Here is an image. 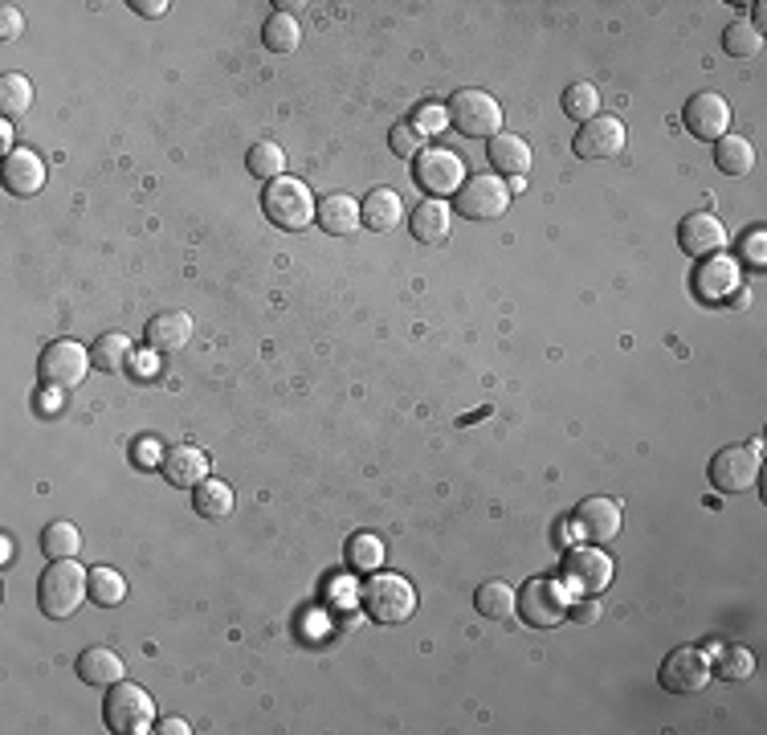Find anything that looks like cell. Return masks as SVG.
<instances>
[{
	"instance_id": "3957f363",
	"label": "cell",
	"mask_w": 767,
	"mask_h": 735,
	"mask_svg": "<svg viewBox=\"0 0 767 735\" xmlns=\"http://www.w3.org/2000/svg\"><path fill=\"white\" fill-rule=\"evenodd\" d=\"M261 208H266V217H270L278 229H290V233H299L306 225L315 221V213H319V201L311 196L303 180L294 177H278L266 184L261 192Z\"/></svg>"
},
{
	"instance_id": "d590c367",
	"label": "cell",
	"mask_w": 767,
	"mask_h": 735,
	"mask_svg": "<svg viewBox=\"0 0 767 735\" xmlns=\"http://www.w3.org/2000/svg\"><path fill=\"white\" fill-rule=\"evenodd\" d=\"M759 46H764V33H759V25L743 21V16L722 29V49H727L731 58H752V53H759Z\"/></svg>"
},
{
	"instance_id": "9a60e30c",
	"label": "cell",
	"mask_w": 767,
	"mask_h": 735,
	"mask_svg": "<svg viewBox=\"0 0 767 735\" xmlns=\"http://www.w3.org/2000/svg\"><path fill=\"white\" fill-rule=\"evenodd\" d=\"M624 140H629V131L617 115H596L575 131V156L580 160H612V156H621Z\"/></svg>"
},
{
	"instance_id": "ee69618b",
	"label": "cell",
	"mask_w": 767,
	"mask_h": 735,
	"mask_svg": "<svg viewBox=\"0 0 767 735\" xmlns=\"http://www.w3.org/2000/svg\"><path fill=\"white\" fill-rule=\"evenodd\" d=\"M135 462H144V466H160V462H163L160 442H139V446H135Z\"/></svg>"
},
{
	"instance_id": "ac0fdd59",
	"label": "cell",
	"mask_w": 767,
	"mask_h": 735,
	"mask_svg": "<svg viewBox=\"0 0 767 735\" xmlns=\"http://www.w3.org/2000/svg\"><path fill=\"white\" fill-rule=\"evenodd\" d=\"M4 189L13 192V196H37V192L46 189V160L33 152V147H16L4 156Z\"/></svg>"
},
{
	"instance_id": "f6af8a7d",
	"label": "cell",
	"mask_w": 767,
	"mask_h": 735,
	"mask_svg": "<svg viewBox=\"0 0 767 735\" xmlns=\"http://www.w3.org/2000/svg\"><path fill=\"white\" fill-rule=\"evenodd\" d=\"M131 9L139 16H163L168 13V0H131Z\"/></svg>"
},
{
	"instance_id": "30bf717a",
	"label": "cell",
	"mask_w": 767,
	"mask_h": 735,
	"mask_svg": "<svg viewBox=\"0 0 767 735\" xmlns=\"http://www.w3.org/2000/svg\"><path fill=\"white\" fill-rule=\"evenodd\" d=\"M413 177L429 196L446 201V196H458V189L465 184V164L449 147H425L413 160Z\"/></svg>"
},
{
	"instance_id": "d4e9b609",
	"label": "cell",
	"mask_w": 767,
	"mask_h": 735,
	"mask_svg": "<svg viewBox=\"0 0 767 735\" xmlns=\"http://www.w3.org/2000/svg\"><path fill=\"white\" fill-rule=\"evenodd\" d=\"M90 360H95L98 372H107V376H114V372H123V368L135 364V348H131V336H123V332H107V336L95 339V348H90Z\"/></svg>"
},
{
	"instance_id": "1f68e13d",
	"label": "cell",
	"mask_w": 767,
	"mask_h": 735,
	"mask_svg": "<svg viewBox=\"0 0 767 735\" xmlns=\"http://www.w3.org/2000/svg\"><path fill=\"white\" fill-rule=\"evenodd\" d=\"M41 552L49 559H74L82 552V531L65 519H53L46 531H41Z\"/></svg>"
},
{
	"instance_id": "ab89813d",
	"label": "cell",
	"mask_w": 767,
	"mask_h": 735,
	"mask_svg": "<svg viewBox=\"0 0 767 735\" xmlns=\"http://www.w3.org/2000/svg\"><path fill=\"white\" fill-rule=\"evenodd\" d=\"M413 123L421 135H441V131L449 128V111L446 103H425V107H416Z\"/></svg>"
},
{
	"instance_id": "d6a6232c",
	"label": "cell",
	"mask_w": 767,
	"mask_h": 735,
	"mask_svg": "<svg viewBox=\"0 0 767 735\" xmlns=\"http://www.w3.org/2000/svg\"><path fill=\"white\" fill-rule=\"evenodd\" d=\"M560 107H563L568 119H575V123H588V119L600 115V91H596L592 82H572V86L563 91Z\"/></svg>"
},
{
	"instance_id": "7402d4cb",
	"label": "cell",
	"mask_w": 767,
	"mask_h": 735,
	"mask_svg": "<svg viewBox=\"0 0 767 735\" xmlns=\"http://www.w3.org/2000/svg\"><path fill=\"white\" fill-rule=\"evenodd\" d=\"M192 339V315L188 311H160L147 323V348L151 352H180Z\"/></svg>"
},
{
	"instance_id": "7c38bea8",
	"label": "cell",
	"mask_w": 767,
	"mask_h": 735,
	"mask_svg": "<svg viewBox=\"0 0 767 735\" xmlns=\"http://www.w3.org/2000/svg\"><path fill=\"white\" fill-rule=\"evenodd\" d=\"M90 368H95L90 352H86L82 344H74V339H53V344H46L41 360H37L41 381L58 384V388H74V384H82Z\"/></svg>"
},
{
	"instance_id": "8d00e7d4",
	"label": "cell",
	"mask_w": 767,
	"mask_h": 735,
	"mask_svg": "<svg viewBox=\"0 0 767 735\" xmlns=\"http://www.w3.org/2000/svg\"><path fill=\"white\" fill-rule=\"evenodd\" d=\"M33 107V82L25 74H4L0 79V115L4 119H16Z\"/></svg>"
},
{
	"instance_id": "4316f807",
	"label": "cell",
	"mask_w": 767,
	"mask_h": 735,
	"mask_svg": "<svg viewBox=\"0 0 767 735\" xmlns=\"http://www.w3.org/2000/svg\"><path fill=\"white\" fill-rule=\"evenodd\" d=\"M715 168H719L722 177H747L755 168L752 140H743V135H722V140H715Z\"/></svg>"
},
{
	"instance_id": "7a4b0ae2",
	"label": "cell",
	"mask_w": 767,
	"mask_h": 735,
	"mask_svg": "<svg viewBox=\"0 0 767 735\" xmlns=\"http://www.w3.org/2000/svg\"><path fill=\"white\" fill-rule=\"evenodd\" d=\"M360 601L372 622L380 625H404L416 613V589L397 573H372L368 585L360 589Z\"/></svg>"
},
{
	"instance_id": "c3c4849f",
	"label": "cell",
	"mask_w": 767,
	"mask_h": 735,
	"mask_svg": "<svg viewBox=\"0 0 767 735\" xmlns=\"http://www.w3.org/2000/svg\"><path fill=\"white\" fill-rule=\"evenodd\" d=\"M0 147H4V152L13 147V123H9V119H4V128H0Z\"/></svg>"
},
{
	"instance_id": "bcb514c9",
	"label": "cell",
	"mask_w": 767,
	"mask_h": 735,
	"mask_svg": "<svg viewBox=\"0 0 767 735\" xmlns=\"http://www.w3.org/2000/svg\"><path fill=\"white\" fill-rule=\"evenodd\" d=\"M41 413H53V409H62V388H58V384H49V393H41Z\"/></svg>"
},
{
	"instance_id": "cb8c5ba5",
	"label": "cell",
	"mask_w": 767,
	"mask_h": 735,
	"mask_svg": "<svg viewBox=\"0 0 767 735\" xmlns=\"http://www.w3.org/2000/svg\"><path fill=\"white\" fill-rule=\"evenodd\" d=\"M400 192L397 189H372L364 201H360V221L368 225L372 233H392L400 225Z\"/></svg>"
},
{
	"instance_id": "5bb4252c",
	"label": "cell",
	"mask_w": 767,
	"mask_h": 735,
	"mask_svg": "<svg viewBox=\"0 0 767 735\" xmlns=\"http://www.w3.org/2000/svg\"><path fill=\"white\" fill-rule=\"evenodd\" d=\"M572 523L580 540H588V544H596V547L612 544V540L621 535V503L608 495H592L575 507Z\"/></svg>"
},
{
	"instance_id": "4dcf8cb0",
	"label": "cell",
	"mask_w": 767,
	"mask_h": 735,
	"mask_svg": "<svg viewBox=\"0 0 767 735\" xmlns=\"http://www.w3.org/2000/svg\"><path fill=\"white\" fill-rule=\"evenodd\" d=\"M299 37H303V29H299V16L294 13H270L266 25H261V41H266V49H273V53H294V49H299Z\"/></svg>"
},
{
	"instance_id": "9c48e42d",
	"label": "cell",
	"mask_w": 767,
	"mask_h": 735,
	"mask_svg": "<svg viewBox=\"0 0 767 735\" xmlns=\"http://www.w3.org/2000/svg\"><path fill=\"white\" fill-rule=\"evenodd\" d=\"M706 474H710V486L719 491V495H743V491H752L755 482H759V446H727L719 449L710 466H706Z\"/></svg>"
},
{
	"instance_id": "8fae6325",
	"label": "cell",
	"mask_w": 767,
	"mask_h": 735,
	"mask_svg": "<svg viewBox=\"0 0 767 735\" xmlns=\"http://www.w3.org/2000/svg\"><path fill=\"white\" fill-rule=\"evenodd\" d=\"M694 290L706 303H731V306H747V290H743V274H739L735 257L710 254L706 266L694 274Z\"/></svg>"
},
{
	"instance_id": "b9f144b4",
	"label": "cell",
	"mask_w": 767,
	"mask_h": 735,
	"mask_svg": "<svg viewBox=\"0 0 767 735\" xmlns=\"http://www.w3.org/2000/svg\"><path fill=\"white\" fill-rule=\"evenodd\" d=\"M21 33H25L21 9H16V4H4V9H0V41H16Z\"/></svg>"
},
{
	"instance_id": "44dd1931",
	"label": "cell",
	"mask_w": 767,
	"mask_h": 735,
	"mask_svg": "<svg viewBox=\"0 0 767 735\" xmlns=\"http://www.w3.org/2000/svg\"><path fill=\"white\" fill-rule=\"evenodd\" d=\"M78 674L86 687L111 690L114 683L127 678V662L114 654V650H107V646H90V650H82V658H78Z\"/></svg>"
},
{
	"instance_id": "f546056e",
	"label": "cell",
	"mask_w": 767,
	"mask_h": 735,
	"mask_svg": "<svg viewBox=\"0 0 767 735\" xmlns=\"http://www.w3.org/2000/svg\"><path fill=\"white\" fill-rule=\"evenodd\" d=\"M348 564H352V573H380L384 568V540L376 531H360L348 540Z\"/></svg>"
},
{
	"instance_id": "e0dca14e",
	"label": "cell",
	"mask_w": 767,
	"mask_h": 735,
	"mask_svg": "<svg viewBox=\"0 0 767 735\" xmlns=\"http://www.w3.org/2000/svg\"><path fill=\"white\" fill-rule=\"evenodd\" d=\"M682 123H686V131L694 140L710 144V140H722L727 128H731V107H727L722 95L703 91V95H694L686 107H682Z\"/></svg>"
},
{
	"instance_id": "f907efd6",
	"label": "cell",
	"mask_w": 767,
	"mask_h": 735,
	"mask_svg": "<svg viewBox=\"0 0 767 735\" xmlns=\"http://www.w3.org/2000/svg\"><path fill=\"white\" fill-rule=\"evenodd\" d=\"M135 368H139V376H151V360H147V356H139V360H135Z\"/></svg>"
},
{
	"instance_id": "484cf974",
	"label": "cell",
	"mask_w": 767,
	"mask_h": 735,
	"mask_svg": "<svg viewBox=\"0 0 767 735\" xmlns=\"http://www.w3.org/2000/svg\"><path fill=\"white\" fill-rule=\"evenodd\" d=\"M413 238L425 241V245H441V241L449 238V205L446 201H437V196H429V201H421L413 213Z\"/></svg>"
},
{
	"instance_id": "4fadbf2b",
	"label": "cell",
	"mask_w": 767,
	"mask_h": 735,
	"mask_svg": "<svg viewBox=\"0 0 767 735\" xmlns=\"http://www.w3.org/2000/svg\"><path fill=\"white\" fill-rule=\"evenodd\" d=\"M563 585L568 592H580V597H596L612 585V556H605L600 547H575L563 559Z\"/></svg>"
},
{
	"instance_id": "277c9868",
	"label": "cell",
	"mask_w": 767,
	"mask_h": 735,
	"mask_svg": "<svg viewBox=\"0 0 767 735\" xmlns=\"http://www.w3.org/2000/svg\"><path fill=\"white\" fill-rule=\"evenodd\" d=\"M102 720L114 735H147L156 727V699L135 683H114L107 703H102Z\"/></svg>"
},
{
	"instance_id": "83f0119b",
	"label": "cell",
	"mask_w": 767,
	"mask_h": 735,
	"mask_svg": "<svg viewBox=\"0 0 767 735\" xmlns=\"http://www.w3.org/2000/svg\"><path fill=\"white\" fill-rule=\"evenodd\" d=\"M474 605H478L482 617H490V622H511L514 613H519V592L507 585V580H486L474 597Z\"/></svg>"
},
{
	"instance_id": "8992f818",
	"label": "cell",
	"mask_w": 767,
	"mask_h": 735,
	"mask_svg": "<svg viewBox=\"0 0 767 735\" xmlns=\"http://www.w3.org/2000/svg\"><path fill=\"white\" fill-rule=\"evenodd\" d=\"M568 609H572V597L551 576H531L527 585L519 589V617L531 629H556L568 617Z\"/></svg>"
},
{
	"instance_id": "681fc988",
	"label": "cell",
	"mask_w": 767,
	"mask_h": 735,
	"mask_svg": "<svg viewBox=\"0 0 767 735\" xmlns=\"http://www.w3.org/2000/svg\"><path fill=\"white\" fill-rule=\"evenodd\" d=\"M0 559H4V564H9V559H13V540H9V535H4V540H0Z\"/></svg>"
},
{
	"instance_id": "f1b7e54d",
	"label": "cell",
	"mask_w": 767,
	"mask_h": 735,
	"mask_svg": "<svg viewBox=\"0 0 767 735\" xmlns=\"http://www.w3.org/2000/svg\"><path fill=\"white\" fill-rule=\"evenodd\" d=\"M192 507H196L200 519H224L233 511V486L221 479H205L192 491Z\"/></svg>"
},
{
	"instance_id": "6da1fadb",
	"label": "cell",
	"mask_w": 767,
	"mask_h": 735,
	"mask_svg": "<svg viewBox=\"0 0 767 735\" xmlns=\"http://www.w3.org/2000/svg\"><path fill=\"white\" fill-rule=\"evenodd\" d=\"M90 597V573L74 564V559H49V568L37 580V605L46 617L65 622L82 609V601Z\"/></svg>"
},
{
	"instance_id": "d6986e66",
	"label": "cell",
	"mask_w": 767,
	"mask_h": 735,
	"mask_svg": "<svg viewBox=\"0 0 767 735\" xmlns=\"http://www.w3.org/2000/svg\"><path fill=\"white\" fill-rule=\"evenodd\" d=\"M160 470L172 486H180V491H196V486L208 479V454L196 446H172L168 454H163Z\"/></svg>"
},
{
	"instance_id": "603a6c76",
	"label": "cell",
	"mask_w": 767,
	"mask_h": 735,
	"mask_svg": "<svg viewBox=\"0 0 767 735\" xmlns=\"http://www.w3.org/2000/svg\"><path fill=\"white\" fill-rule=\"evenodd\" d=\"M486 156H490V168L495 172H507V177H527L531 172V144L523 135H495L490 144H486Z\"/></svg>"
},
{
	"instance_id": "836d02e7",
	"label": "cell",
	"mask_w": 767,
	"mask_h": 735,
	"mask_svg": "<svg viewBox=\"0 0 767 735\" xmlns=\"http://www.w3.org/2000/svg\"><path fill=\"white\" fill-rule=\"evenodd\" d=\"M90 601L102 609H114L127 601V580L123 573H114V568H90Z\"/></svg>"
},
{
	"instance_id": "f35d334b",
	"label": "cell",
	"mask_w": 767,
	"mask_h": 735,
	"mask_svg": "<svg viewBox=\"0 0 767 735\" xmlns=\"http://www.w3.org/2000/svg\"><path fill=\"white\" fill-rule=\"evenodd\" d=\"M388 144H392V152H397L400 160H416V156L425 152V135L416 131L413 119H400V123H392V135H388Z\"/></svg>"
},
{
	"instance_id": "2e32d148",
	"label": "cell",
	"mask_w": 767,
	"mask_h": 735,
	"mask_svg": "<svg viewBox=\"0 0 767 735\" xmlns=\"http://www.w3.org/2000/svg\"><path fill=\"white\" fill-rule=\"evenodd\" d=\"M727 225L710 213V208H698V213H686L682 221H678V245H682V254L690 257H710V254H722L727 250Z\"/></svg>"
},
{
	"instance_id": "ffe728a7",
	"label": "cell",
	"mask_w": 767,
	"mask_h": 735,
	"mask_svg": "<svg viewBox=\"0 0 767 735\" xmlns=\"http://www.w3.org/2000/svg\"><path fill=\"white\" fill-rule=\"evenodd\" d=\"M315 221H319L322 233H331V238H352L355 229H360V201L348 196V192H331V196H322L319 201V213H315Z\"/></svg>"
},
{
	"instance_id": "60d3db41",
	"label": "cell",
	"mask_w": 767,
	"mask_h": 735,
	"mask_svg": "<svg viewBox=\"0 0 767 735\" xmlns=\"http://www.w3.org/2000/svg\"><path fill=\"white\" fill-rule=\"evenodd\" d=\"M743 262L755 266V270H764L767 266V233L764 229H752V233L743 238Z\"/></svg>"
},
{
	"instance_id": "52a82bcc",
	"label": "cell",
	"mask_w": 767,
	"mask_h": 735,
	"mask_svg": "<svg viewBox=\"0 0 767 735\" xmlns=\"http://www.w3.org/2000/svg\"><path fill=\"white\" fill-rule=\"evenodd\" d=\"M453 205L462 217L470 221H495L511 208V184L498 177V172H478V177H465V184L458 189Z\"/></svg>"
},
{
	"instance_id": "ba28073f",
	"label": "cell",
	"mask_w": 767,
	"mask_h": 735,
	"mask_svg": "<svg viewBox=\"0 0 767 735\" xmlns=\"http://www.w3.org/2000/svg\"><path fill=\"white\" fill-rule=\"evenodd\" d=\"M657 678H661V687L670 695H698V690L710 687L715 666H710V654L698 650V646H678V650L666 654Z\"/></svg>"
},
{
	"instance_id": "5b68a950",
	"label": "cell",
	"mask_w": 767,
	"mask_h": 735,
	"mask_svg": "<svg viewBox=\"0 0 767 735\" xmlns=\"http://www.w3.org/2000/svg\"><path fill=\"white\" fill-rule=\"evenodd\" d=\"M449 123L462 131L465 140H495L502 135V107H498L495 95L486 91H458V95L446 103Z\"/></svg>"
},
{
	"instance_id": "7bdbcfd3",
	"label": "cell",
	"mask_w": 767,
	"mask_h": 735,
	"mask_svg": "<svg viewBox=\"0 0 767 735\" xmlns=\"http://www.w3.org/2000/svg\"><path fill=\"white\" fill-rule=\"evenodd\" d=\"M568 617H572L575 625H584V629H588V625H596L600 622V601H580V605L575 609H568Z\"/></svg>"
},
{
	"instance_id": "74e56055",
	"label": "cell",
	"mask_w": 767,
	"mask_h": 735,
	"mask_svg": "<svg viewBox=\"0 0 767 735\" xmlns=\"http://www.w3.org/2000/svg\"><path fill=\"white\" fill-rule=\"evenodd\" d=\"M710 666H715V674L727 678V683H743V678L755 674V658H752V650L731 646V650H719V658H710Z\"/></svg>"
},
{
	"instance_id": "e575fe53",
	"label": "cell",
	"mask_w": 767,
	"mask_h": 735,
	"mask_svg": "<svg viewBox=\"0 0 767 735\" xmlns=\"http://www.w3.org/2000/svg\"><path fill=\"white\" fill-rule=\"evenodd\" d=\"M245 168H249L257 180L270 184V180H278L282 172H287V152H282L278 144H270V140H266V144H254L249 147V156H245Z\"/></svg>"
},
{
	"instance_id": "7dc6e473",
	"label": "cell",
	"mask_w": 767,
	"mask_h": 735,
	"mask_svg": "<svg viewBox=\"0 0 767 735\" xmlns=\"http://www.w3.org/2000/svg\"><path fill=\"white\" fill-rule=\"evenodd\" d=\"M156 732H163V735H188L192 727L184 720H163L160 727H156Z\"/></svg>"
}]
</instances>
